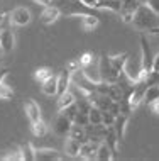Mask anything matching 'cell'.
Wrapping results in <instances>:
<instances>
[{"label":"cell","mask_w":159,"mask_h":161,"mask_svg":"<svg viewBox=\"0 0 159 161\" xmlns=\"http://www.w3.org/2000/svg\"><path fill=\"white\" fill-rule=\"evenodd\" d=\"M137 2H140V3H146V2H147V0H137Z\"/></svg>","instance_id":"cell-42"},{"label":"cell","mask_w":159,"mask_h":161,"mask_svg":"<svg viewBox=\"0 0 159 161\" xmlns=\"http://www.w3.org/2000/svg\"><path fill=\"white\" fill-rule=\"evenodd\" d=\"M146 3H147V5L151 7L152 10L156 12V14H159V0H147Z\"/></svg>","instance_id":"cell-35"},{"label":"cell","mask_w":159,"mask_h":161,"mask_svg":"<svg viewBox=\"0 0 159 161\" xmlns=\"http://www.w3.org/2000/svg\"><path fill=\"white\" fill-rule=\"evenodd\" d=\"M10 22L15 25H25L31 22V12L25 7H17L10 12Z\"/></svg>","instance_id":"cell-5"},{"label":"cell","mask_w":159,"mask_h":161,"mask_svg":"<svg viewBox=\"0 0 159 161\" xmlns=\"http://www.w3.org/2000/svg\"><path fill=\"white\" fill-rule=\"evenodd\" d=\"M37 161H61L63 156L56 149H36Z\"/></svg>","instance_id":"cell-9"},{"label":"cell","mask_w":159,"mask_h":161,"mask_svg":"<svg viewBox=\"0 0 159 161\" xmlns=\"http://www.w3.org/2000/svg\"><path fill=\"white\" fill-rule=\"evenodd\" d=\"M127 122H129V115L125 114H119L115 117V122H114V130L117 134V137L122 141L124 136H125V129H127Z\"/></svg>","instance_id":"cell-11"},{"label":"cell","mask_w":159,"mask_h":161,"mask_svg":"<svg viewBox=\"0 0 159 161\" xmlns=\"http://www.w3.org/2000/svg\"><path fill=\"white\" fill-rule=\"evenodd\" d=\"M98 69H100L102 81H107V83H117L119 76L122 75V73H119L117 69L112 66L110 56H107V54L100 56V59H98Z\"/></svg>","instance_id":"cell-2"},{"label":"cell","mask_w":159,"mask_h":161,"mask_svg":"<svg viewBox=\"0 0 159 161\" xmlns=\"http://www.w3.org/2000/svg\"><path fill=\"white\" fill-rule=\"evenodd\" d=\"M41 92L44 95H48V97H54L56 93H58V76H49L46 81H42L41 85Z\"/></svg>","instance_id":"cell-14"},{"label":"cell","mask_w":159,"mask_h":161,"mask_svg":"<svg viewBox=\"0 0 159 161\" xmlns=\"http://www.w3.org/2000/svg\"><path fill=\"white\" fill-rule=\"evenodd\" d=\"M68 136L73 137V139H76V141H80L81 144H83V142H87V141H90V139H88V134H87V130H85L83 125H76V124H73Z\"/></svg>","instance_id":"cell-17"},{"label":"cell","mask_w":159,"mask_h":161,"mask_svg":"<svg viewBox=\"0 0 159 161\" xmlns=\"http://www.w3.org/2000/svg\"><path fill=\"white\" fill-rule=\"evenodd\" d=\"M102 114H103V110H100L97 105H92V108H90V112H88L90 124H93V125L102 124Z\"/></svg>","instance_id":"cell-24"},{"label":"cell","mask_w":159,"mask_h":161,"mask_svg":"<svg viewBox=\"0 0 159 161\" xmlns=\"http://www.w3.org/2000/svg\"><path fill=\"white\" fill-rule=\"evenodd\" d=\"M115 117L117 115H114L110 110H103V114H102V124H103L105 127H110V125H114V122H115Z\"/></svg>","instance_id":"cell-31"},{"label":"cell","mask_w":159,"mask_h":161,"mask_svg":"<svg viewBox=\"0 0 159 161\" xmlns=\"http://www.w3.org/2000/svg\"><path fill=\"white\" fill-rule=\"evenodd\" d=\"M14 97V90L10 88V85H7V81H0V98L10 100Z\"/></svg>","instance_id":"cell-28"},{"label":"cell","mask_w":159,"mask_h":161,"mask_svg":"<svg viewBox=\"0 0 159 161\" xmlns=\"http://www.w3.org/2000/svg\"><path fill=\"white\" fill-rule=\"evenodd\" d=\"M36 3H39V5H44V7H48L51 5V0H34Z\"/></svg>","instance_id":"cell-38"},{"label":"cell","mask_w":159,"mask_h":161,"mask_svg":"<svg viewBox=\"0 0 159 161\" xmlns=\"http://www.w3.org/2000/svg\"><path fill=\"white\" fill-rule=\"evenodd\" d=\"M152 69H156V71H159V53L154 54V63H152Z\"/></svg>","instance_id":"cell-37"},{"label":"cell","mask_w":159,"mask_h":161,"mask_svg":"<svg viewBox=\"0 0 159 161\" xmlns=\"http://www.w3.org/2000/svg\"><path fill=\"white\" fill-rule=\"evenodd\" d=\"M140 61H142V75L152 69V63H154V54L151 53V46L147 42V37L140 36Z\"/></svg>","instance_id":"cell-3"},{"label":"cell","mask_w":159,"mask_h":161,"mask_svg":"<svg viewBox=\"0 0 159 161\" xmlns=\"http://www.w3.org/2000/svg\"><path fill=\"white\" fill-rule=\"evenodd\" d=\"M78 61H80V64H81V68L87 66V64H90V63L93 61V54H92V53H83V54L80 56Z\"/></svg>","instance_id":"cell-33"},{"label":"cell","mask_w":159,"mask_h":161,"mask_svg":"<svg viewBox=\"0 0 159 161\" xmlns=\"http://www.w3.org/2000/svg\"><path fill=\"white\" fill-rule=\"evenodd\" d=\"M149 34H159V27H156V29H152V31H149Z\"/></svg>","instance_id":"cell-40"},{"label":"cell","mask_w":159,"mask_h":161,"mask_svg":"<svg viewBox=\"0 0 159 161\" xmlns=\"http://www.w3.org/2000/svg\"><path fill=\"white\" fill-rule=\"evenodd\" d=\"M98 15L95 14H85L81 15V27L85 29V31H93V29L98 25Z\"/></svg>","instance_id":"cell-18"},{"label":"cell","mask_w":159,"mask_h":161,"mask_svg":"<svg viewBox=\"0 0 159 161\" xmlns=\"http://www.w3.org/2000/svg\"><path fill=\"white\" fill-rule=\"evenodd\" d=\"M73 125V120H70L63 112H59V115L54 119V124H53V130L58 136H68L70 134V129Z\"/></svg>","instance_id":"cell-4"},{"label":"cell","mask_w":159,"mask_h":161,"mask_svg":"<svg viewBox=\"0 0 159 161\" xmlns=\"http://www.w3.org/2000/svg\"><path fill=\"white\" fill-rule=\"evenodd\" d=\"M151 108H152V112L156 115H159V98L157 100H154V102L151 103Z\"/></svg>","instance_id":"cell-36"},{"label":"cell","mask_w":159,"mask_h":161,"mask_svg":"<svg viewBox=\"0 0 159 161\" xmlns=\"http://www.w3.org/2000/svg\"><path fill=\"white\" fill-rule=\"evenodd\" d=\"M73 124H76V125H88L90 124V119H88V114L87 112H80L78 110V114H76V117L73 119Z\"/></svg>","instance_id":"cell-30"},{"label":"cell","mask_w":159,"mask_h":161,"mask_svg":"<svg viewBox=\"0 0 159 161\" xmlns=\"http://www.w3.org/2000/svg\"><path fill=\"white\" fill-rule=\"evenodd\" d=\"M59 15H61V10H59L58 7L48 5V7L44 8V10H42V14H41V22L46 24V25H49V24L56 22Z\"/></svg>","instance_id":"cell-7"},{"label":"cell","mask_w":159,"mask_h":161,"mask_svg":"<svg viewBox=\"0 0 159 161\" xmlns=\"http://www.w3.org/2000/svg\"><path fill=\"white\" fill-rule=\"evenodd\" d=\"M2 54H3V51H2V46H0V58H2Z\"/></svg>","instance_id":"cell-41"},{"label":"cell","mask_w":159,"mask_h":161,"mask_svg":"<svg viewBox=\"0 0 159 161\" xmlns=\"http://www.w3.org/2000/svg\"><path fill=\"white\" fill-rule=\"evenodd\" d=\"M142 80H144L146 86L159 85V71H156V69H151V71L144 73V75H142Z\"/></svg>","instance_id":"cell-25"},{"label":"cell","mask_w":159,"mask_h":161,"mask_svg":"<svg viewBox=\"0 0 159 161\" xmlns=\"http://www.w3.org/2000/svg\"><path fill=\"white\" fill-rule=\"evenodd\" d=\"M129 58V53H122V54H117V56H110V63L112 66L117 69L119 73L124 71V66H125V61Z\"/></svg>","instance_id":"cell-21"},{"label":"cell","mask_w":159,"mask_h":161,"mask_svg":"<svg viewBox=\"0 0 159 161\" xmlns=\"http://www.w3.org/2000/svg\"><path fill=\"white\" fill-rule=\"evenodd\" d=\"M5 78H7V69L0 68V81H5Z\"/></svg>","instance_id":"cell-39"},{"label":"cell","mask_w":159,"mask_h":161,"mask_svg":"<svg viewBox=\"0 0 159 161\" xmlns=\"http://www.w3.org/2000/svg\"><path fill=\"white\" fill-rule=\"evenodd\" d=\"M32 134L37 137H44L48 134V125L42 120H37V122H32Z\"/></svg>","instance_id":"cell-26"},{"label":"cell","mask_w":159,"mask_h":161,"mask_svg":"<svg viewBox=\"0 0 159 161\" xmlns=\"http://www.w3.org/2000/svg\"><path fill=\"white\" fill-rule=\"evenodd\" d=\"M100 144V142H98ZM98 144L95 141H87V142H83L80 147V156L83 159H95V154H97V147Z\"/></svg>","instance_id":"cell-12"},{"label":"cell","mask_w":159,"mask_h":161,"mask_svg":"<svg viewBox=\"0 0 159 161\" xmlns=\"http://www.w3.org/2000/svg\"><path fill=\"white\" fill-rule=\"evenodd\" d=\"M20 149V154H22V159L24 161H34L36 159V149L32 147L31 142H25L19 147Z\"/></svg>","instance_id":"cell-22"},{"label":"cell","mask_w":159,"mask_h":161,"mask_svg":"<svg viewBox=\"0 0 159 161\" xmlns=\"http://www.w3.org/2000/svg\"><path fill=\"white\" fill-rule=\"evenodd\" d=\"M95 8L97 10H112V12H120V8H122V0H98L95 3Z\"/></svg>","instance_id":"cell-15"},{"label":"cell","mask_w":159,"mask_h":161,"mask_svg":"<svg viewBox=\"0 0 159 161\" xmlns=\"http://www.w3.org/2000/svg\"><path fill=\"white\" fill-rule=\"evenodd\" d=\"M81 68V64H80V61H70L68 63V66H66V69L70 73H73V71H76V69H80Z\"/></svg>","instance_id":"cell-34"},{"label":"cell","mask_w":159,"mask_h":161,"mask_svg":"<svg viewBox=\"0 0 159 161\" xmlns=\"http://www.w3.org/2000/svg\"><path fill=\"white\" fill-rule=\"evenodd\" d=\"M14 44H15V37H14V32L10 29H2L0 31V46H2V51L3 53H10L14 49Z\"/></svg>","instance_id":"cell-6"},{"label":"cell","mask_w":159,"mask_h":161,"mask_svg":"<svg viewBox=\"0 0 159 161\" xmlns=\"http://www.w3.org/2000/svg\"><path fill=\"white\" fill-rule=\"evenodd\" d=\"M83 73L93 81V83H100V81H102V78H100V69H98V66L93 68V61L90 63V64H87V66H83Z\"/></svg>","instance_id":"cell-20"},{"label":"cell","mask_w":159,"mask_h":161,"mask_svg":"<svg viewBox=\"0 0 159 161\" xmlns=\"http://www.w3.org/2000/svg\"><path fill=\"white\" fill-rule=\"evenodd\" d=\"M2 159H3V161H20V159H22V154H20V149H17V151H12L10 154H5V156H2Z\"/></svg>","instance_id":"cell-32"},{"label":"cell","mask_w":159,"mask_h":161,"mask_svg":"<svg viewBox=\"0 0 159 161\" xmlns=\"http://www.w3.org/2000/svg\"><path fill=\"white\" fill-rule=\"evenodd\" d=\"M59 112H63L64 115L68 117L70 120H73L76 117V114H78V105H76V102L75 103H71V105H68V107H64L63 110H59Z\"/></svg>","instance_id":"cell-29"},{"label":"cell","mask_w":159,"mask_h":161,"mask_svg":"<svg viewBox=\"0 0 159 161\" xmlns=\"http://www.w3.org/2000/svg\"><path fill=\"white\" fill-rule=\"evenodd\" d=\"M24 110H25V115H27L29 120H31V124L41 120V108H39V105H37L34 100H27V102H25Z\"/></svg>","instance_id":"cell-8"},{"label":"cell","mask_w":159,"mask_h":161,"mask_svg":"<svg viewBox=\"0 0 159 161\" xmlns=\"http://www.w3.org/2000/svg\"><path fill=\"white\" fill-rule=\"evenodd\" d=\"M80 147H81V142L70 137V136H68V139L64 141V153H66L68 156H71V158L80 156Z\"/></svg>","instance_id":"cell-16"},{"label":"cell","mask_w":159,"mask_h":161,"mask_svg":"<svg viewBox=\"0 0 159 161\" xmlns=\"http://www.w3.org/2000/svg\"><path fill=\"white\" fill-rule=\"evenodd\" d=\"M132 27L139 32H149L152 29L159 27V14L152 10L147 3H140L137 7L134 19H132Z\"/></svg>","instance_id":"cell-1"},{"label":"cell","mask_w":159,"mask_h":161,"mask_svg":"<svg viewBox=\"0 0 159 161\" xmlns=\"http://www.w3.org/2000/svg\"><path fill=\"white\" fill-rule=\"evenodd\" d=\"M49 76H53V69L51 68H37L36 73H34V78H36L37 81H46Z\"/></svg>","instance_id":"cell-27"},{"label":"cell","mask_w":159,"mask_h":161,"mask_svg":"<svg viewBox=\"0 0 159 161\" xmlns=\"http://www.w3.org/2000/svg\"><path fill=\"white\" fill-rule=\"evenodd\" d=\"M70 85H71V73L64 68L58 75V93L56 95H61V93L66 92V90H70Z\"/></svg>","instance_id":"cell-13"},{"label":"cell","mask_w":159,"mask_h":161,"mask_svg":"<svg viewBox=\"0 0 159 161\" xmlns=\"http://www.w3.org/2000/svg\"><path fill=\"white\" fill-rule=\"evenodd\" d=\"M75 102H76V97H75V93H73V92H70V90H66L64 93L58 95V110H63L64 107L71 105V103H75Z\"/></svg>","instance_id":"cell-19"},{"label":"cell","mask_w":159,"mask_h":161,"mask_svg":"<svg viewBox=\"0 0 159 161\" xmlns=\"http://www.w3.org/2000/svg\"><path fill=\"white\" fill-rule=\"evenodd\" d=\"M159 98V85H152V86H147L146 88V93H144V102L147 105H151L154 100Z\"/></svg>","instance_id":"cell-23"},{"label":"cell","mask_w":159,"mask_h":161,"mask_svg":"<svg viewBox=\"0 0 159 161\" xmlns=\"http://www.w3.org/2000/svg\"><path fill=\"white\" fill-rule=\"evenodd\" d=\"M115 158V153L112 151V147L107 144L105 141H102L97 147V154H95V159L98 161H110Z\"/></svg>","instance_id":"cell-10"}]
</instances>
